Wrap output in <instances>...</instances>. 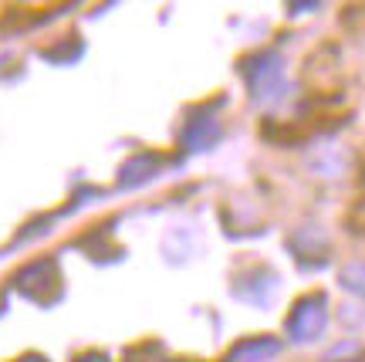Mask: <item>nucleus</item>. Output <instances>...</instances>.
<instances>
[{
  "label": "nucleus",
  "instance_id": "nucleus-1",
  "mask_svg": "<svg viewBox=\"0 0 365 362\" xmlns=\"http://www.w3.org/2000/svg\"><path fill=\"white\" fill-rule=\"evenodd\" d=\"M244 81H247L250 102L277 105L287 95V65L277 51H261L247 58L244 65Z\"/></svg>",
  "mask_w": 365,
  "mask_h": 362
},
{
  "label": "nucleus",
  "instance_id": "nucleus-2",
  "mask_svg": "<svg viewBox=\"0 0 365 362\" xmlns=\"http://www.w3.org/2000/svg\"><path fill=\"white\" fill-rule=\"evenodd\" d=\"M328 328V298L325 295H304L294 301V308L287 315L284 332L291 342L298 346H308V342H318Z\"/></svg>",
  "mask_w": 365,
  "mask_h": 362
},
{
  "label": "nucleus",
  "instance_id": "nucleus-3",
  "mask_svg": "<svg viewBox=\"0 0 365 362\" xmlns=\"http://www.w3.org/2000/svg\"><path fill=\"white\" fill-rule=\"evenodd\" d=\"M17 288H21V295L31 298V301H38V305H51V301H58V295H61V274H58V264H54L51 258L27 264L24 271L17 274Z\"/></svg>",
  "mask_w": 365,
  "mask_h": 362
},
{
  "label": "nucleus",
  "instance_id": "nucleus-4",
  "mask_svg": "<svg viewBox=\"0 0 365 362\" xmlns=\"http://www.w3.org/2000/svg\"><path fill=\"white\" fill-rule=\"evenodd\" d=\"M277 352H281V338L254 336V338L237 342L234 352H230V362H271Z\"/></svg>",
  "mask_w": 365,
  "mask_h": 362
},
{
  "label": "nucleus",
  "instance_id": "nucleus-5",
  "mask_svg": "<svg viewBox=\"0 0 365 362\" xmlns=\"http://www.w3.org/2000/svg\"><path fill=\"white\" fill-rule=\"evenodd\" d=\"M217 139H220V122H217L213 116L190 119V126H186V132H182V146H186L190 153H196V149H210Z\"/></svg>",
  "mask_w": 365,
  "mask_h": 362
},
{
  "label": "nucleus",
  "instance_id": "nucleus-6",
  "mask_svg": "<svg viewBox=\"0 0 365 362\" xmlns=\"http://www.w3.org/2000/svg\"><path fill=\"white\" fill-rule=\"evenodd\" d=\"M156 166H159L156 156H135L132 163H125V166H122V186H135V183L149 180Z\"/></svg>",
  "mask_w": 365,
  "mask_h": 362
},
{
  "label": "nucleus",
  "instance_id": "nucleus-7",
  "mask_svg": "<svg viewBox=\"0 0 365 362\" xmlns=\"http://www.w3.org/2000/svg\"><path fill=\"white\" fill-rule=\"evenodd\" d=\"M339 281L345 291H352L355 298H362L365 301V261H349L345 268H341Z\"/></svg>",
  "mask_w": 365,
  "mask_h": 362
},
{
  "label": "nucleus",
  "instance_id": "nucleus-8",
  "mask_svg": "<svg viewBox=\"0 0 365 362\" xmlns=\"http://www.w3.org/2000/svg\"><path fill=\"white\" fill-rule=\"evenodd\" d=\"M17 362H48V359H41V356H24V359H17Z\"/></svg>",
  "mask_w": 365,
  "mask_h": 362
},
{
  "label": "nucleus",
  "instance_id": "nucleus-9",
  "mask_svg": "<svg viewBox=\"0 0 365 362\" xmlns=\"http://www.w3.org/2000/svg\"><path fill=\"white\" fill-rule=\"evenodd\" d=\"M78 362H102L98 356H88V359H78Z\"/></svg>",
  "mask_w": 365,
  "mask_h": 362
}]
</instances>
